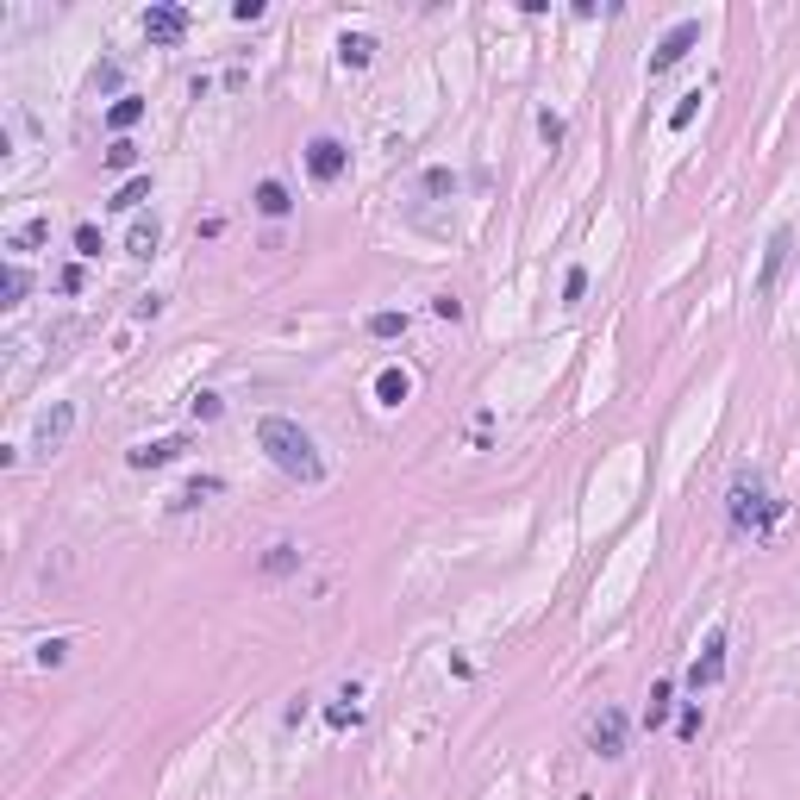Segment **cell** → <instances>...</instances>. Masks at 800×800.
Listing matches in <instances>:
<instances>
[{
    "label": "cell",
    "mask_w": 800,
    "mask_h": 800,
    "mask_svg": "<svg viewBox=\"0 0 800 800\" xmlns=\"http://www.w3.org/2000/svg\"><path fill=\"white\" fill-rule=\"evenodd\" d=\"M63 657H69V644H63V638H50V644H38V663H44V669H57V663H63Z\"/></svg>",
    "instance_id": "cell-28"
},
{
    "label": "cell",
    "mask_w": 800,
    "mask_h": 800,
    "mask_svg": "<svg viewBox=\"0 0 800 800\" xmlns=\"http://www.w3.org/2000/svg\"><path fill=\"white\" fill-rule=\"evenodd\" d=\"M588 751L594 757H626V713L619 707H600L588 719Z\"/></svg>",
    "instance_id": "cell-5"
},
{
    "label": "cell",
    "mask_w": 800,
    "mask_h": 800,
    "mask_svg": "<svg viewBox=\"0 0 800 800\" xmlns=\"http://www.w3.org/2000/svg\"><path fill=\"white\" fill-rule=\"evenodd\" d=\"M219 413H226L219 395H194V419H219Z\"/></svg>",
    "instance_id": "cell-29"
},
{
    "label": "cell",
    "mask_w": 800,
    "mask_h": 800,
    "mask_svg": "<svg viewBox=\"0 0 800 800\" xmlns=\"http://www.w3.org/2000/svg\"><path fill=\"white\" fill-rule=\"evenodd\" d=\"M69 438H76V400H50L38 413V425H31V450L38 457H57Z\"/></svg>",
    "instance_id": "cell-3"
},
{
    "label": "cell",
    "mask_w": 800,
    "mask_h": 800,
    "mask_svg": "<svg viewBox=\"0 0 800 800\" xmlns=\"http://www.w3.org/2000/svg\"><path fill=\"white\" fill-rule=\"evenodd\" d=\"M406 395H413L406 369H382V376H376V400H382V406H400Z\"/></svg>",
    "instance_id": "cell-17"
},
{
    "label": "cell",
    "mask_w": 800,
    "mask_h": 800,
    "mask_svg": "<svg viewBox=\"0 0 800 800\" xmlns=\"http://www.w3.org/2000/svg\"><path fill=\"white\" fill-rule=\"evenodd\" d=\"M725 520H732V532H751V538L769 532V526L782 520V494L769 488V476L738 469V476H732V488H725Z\"/></svg>",
    "instance_id": "cell-2"
},
{
    "label": "cell",
    "mask_w": 800,
    "mask_h": 800,
    "mask_svg": "<svg viewBox=\"0 0 800 800\" xmlns=\"http://www.w3.org/2000/svg\"><path fill=\"white\" fill-rule=\"evenodd\" d=\"M232 19H244V25H251V19H263V0H238V6H232Z\"/></svg>",
    "instance_id": "cell-30"
},
{
    "label": "cell",
    "mask_w": 800,
    "mask_h": 800,
    "mask_svg": "<svg viewBox=\"0 0 800 800\" xmlns=\"http://www.w3.org/2000/svg\"><path fill=\"white\" fill-rule=\"evenodd\" d=\"M307 169H313V182H338V175L351 169V150H344L338 138H313V144H307Z\"/></svg>",
    "instance_id": "cell-8"
},
{
    "label": "cell",
    "mask_w": 800,
    "mask_h": 800,
    "mask_svg": "<svg viewBox=\"0 0 800 800\" xmlns=\"http://www.w3.org/2000/svg\"><path fill=\"white\" fill-rule=\"evenodd\" d=\"M325 719H332V725H338V732H344V725H357V719H363V707H357V694H338V700H332V713H325Z\"/></svg>",
    "instance_id": "cell-22"
},
{
    "label": "cell",
    "mask_w": 800,
    "mask_h": 800,
    "mask_svg": "<svg viewBox=\"0 0 800 800\" xmlns=\"http://www.w3.org/2000/svg\"><path fill=\"white\" fill-rule=\"evenodd\" d=\"M788 251H795V232L782 226V232L769 238V257H763V275H757V294H776V281H782V263H788Z\"/></svg>",
    "instance_id": "cell-10"
},
{
    "label": "cell",
    "mask_w": 800,
    "mask_h": 800,
    "mask_svg": "<svg viewBox=\"0 0 800 800\" xmlns=\"http://www.w3.org/2000/svg\"><path fill=\"white\" fill-rule=\"evenodd\" d=\"M406 325H413L406 313H369V338H400Z\"/></svg>",
    "instance_id": "cell-21"
},
{
    "label": "cell",
    "mask_w": 800,
    "mask_h": 800,
    "mask_svg": "<svg viewBox=\"0 0 800 800\" xmlns=\"http://www.w3.org/2000/svg\"><path fill=\"white\" fill-rule=\"evenodd\" d=\"M257 444H263V457L288 476V482H307V488L325 482V457H319V444H313L307 425H294V419H281V413H263V419H257Z\"/></svg>",
    "instance_id": "cell-1"
},
{
    "label": "cell",
    "mask_w": 800,
    "mask_h": 800,
    "mask_svg": "<svg viewBox=\"0 0 800 800\" xmlns=\"http://www.w3.org/2000/svg\"><path fill=\"white\" fill-rule=\"evenodd\" d=\"M719 675H725V632H707L700 657L688 663V688H694V694H700V688H719Z\"/></svg>",
    "instance_id": "cell-7"
},
{
    "label": "cell",
    "mask_w": 800,
    "mask_h": 800,
    "mask_svg": "<svg viewBox=\"0 0 800 800\" xmlns=\"http://www.w3.org/2000/svg\"><path fill=\"white\" fill-rule=\"evenodd\" d=\"M182 450H188V438H156V444H138V450H126V463H132V469H169Z\"/></svg>",
    "instance_id": "cell-9"
},
{
    "label": "cell",
    "mask_w": 800,
    "mask_h": 800,
    "mask_svg": "<svg viewBox=\"0 0 800 800\" xmlns=\"http://www.w3.org/2000/svg\"><path fill=\"white\" fill-rule=\"evenodd\" d=\"M25 294H31V275H25L19 263H6L0 269V307H19Z\"/></svg>",
    "instance_id": "cell-16"
},
{
    "label": "cell",
    "mask_w": 800,
    "mask_h": 800,
    "mask_svg": "<svg viewBox=\"0 0 800 800\" xmlns=\"http://www.w3.org/2000/svg\"><path fill=\"white\" fill-rule=\"evenodd\" d=\"M44 238H50V219H25V226L6 238V251H13V257H25V251H38Z\"/></svg>",
    "instance_id": "cell-14"
},
{
    "label": "cell",
    "mask_w": 800,
    "mask_h": 800,
    "mask_svg": "<svg viewBox=\"0 0 800 800\" xmlns=\"http://www.w3.org/2000/svg\"><path fill=\"white\" fill-rule=\"evenodd\" d=\"M288 207H294V200H288L281 182H257V213H263V219H281Z\"/></svg>",
    "instance_id": "cell-18"
},
{
    "label": "cell",
    "mask_w": 800,
    "mask_h": 800,
    "mask_svg": "<svg viewBox=\"0 0 800 800\" xmlns=\"http://www.w3.org/2000/svg\"><path fill=\"white\" fill-rule=\"evenodd\" d=\"M300 563H307V550H300V544H269V550H263V575H294Z\"/></svg>",
    "instance_id": "cell-11"
},
{
    "label": "cell",
    "mask_w": 800,
    "mask_h": 800,
    "mask_svg": "<svg viewBox=\"0 0 800 800\" xmlns=\"http://www.w3.org/2000/svg\"><path fill=\"white\" fill-rule=\"evenodd\" d=\"M425 194H457V175L450 169H425Z\"/></svg>",
    "instance_id": "cell-27"
},
{
    "label": "cell",
    "mask_w": 800,
    "mask_h": 800,
    "mask_svg": "<svg viewBox=\"0 0 800 800\" xmlns=\"http://www.w3.org/2000/svg\"><path fill=\"white\" fill-rule=\"evenodd\" d=\"M669 707H675V694H669V681H657V688H651V707H644V725H651V732L669 719Z\"/></svg>",
    "instance_id": "cell-20"
},
{
    "label": "cell",
    "mask_w": 800,
    "mask_h": 800,
    "mask_svg": "<svg viewBox=\"0 0 800 800\" xmlns=\"http://www.w3.org/2000/svg\"><path fill=\"white\" fill-rule=\"evenodd\" d=\"M188 25H194L188 6H144V38H150V44H182Z\"/></svg>",
    "instance_id": "cell-6"
},
{
    "label": "cell",
    "mask_w": 800,
    "mask_h": 800,
    "mask_svg": "<svg viewBox=\"0 0 800 800\" xmlns=\"http://www.w3.org/2000/svg\"><path fill=\"white\" fill-rule=\"evenodd\" d=\"M681 738H700V707H681Z\"/></svg>",
    "instance_id": "cell-32"
},
{
    "label": "cell",
    "mask_w": 800,
    "mask_h": 800,
    "mask_svg": "<svg viewBox=\"0 0 800 800\" xmlns=\"http://www.w3.org/2000/svg\"><path fill=\"white\" fill-rule=\"evenodd\" d=\"M582 288H588V269H569V281H563V294H569V300H582Z\"/></svg>",
    "instance_id": "cell-31"
},
{
    "label": "cell",
    "mask_w": 800,
    "mask_h": 800,
    "mask_svg": "<svg viewBox=\"0 0 800 800\" xmlns=\"http://www.w3.org/2000/svg\"><path fill=\"white\" fill-rule=\"evenodd\" d=\"M138 163V144L132 138H113V144H107V169H132Z\"/></svg>",
    "instance_id": "cell-25"
},
{
    "label": "cell",
    "mask_w": 800,
    "mask_h": 800,
    "mask_svg": "<svg viewBox=\"0 0 800 800\" xmlns=\"http://www.w3.org/2000/svg\"><path fill=\"white\" fill-rule=\"evenodd\" d=\"M138 120H144V101H138V94H120V101L107 107V126H113V132H120V138L132 132Z\"/></svg>",
    "instance_id": "cell-12"
},
{
    "label": "cell",
    "mask_w": 800,
    "mask_h": 800,
    "mask_svg": "<svg viewBox=\"0 0 800 800\" xmlns=\"http://www.w3.org/2000/svg\"><path fill=\"white\" fill-rule=\"evenodd\" d=\"M156 238H163V232H156V219H138V226H132V257H150V251H156Z\"/></svg>",
    "instance_id": "cell-23"
},
{
    "label": "cell",
    "mask_w": 800,
    "mask_h": 800,
    "mask_svg": "<svg viewBox=\"0 0 800 800\" xmlns=\"http://www.w3.org/2000/svg\"><path fill=\"white\" fill-rule=\"evenodd\" d=\"M338 57H344V69H363V63L376 57V38H369V31H344V44H338Z\"/></svg>",
    "instance_id": "cell-13"
},
{
    "label": "cell",
    "mask_w": 800,
    "mask_h": 800,
    "mask_svg": "<svg viewBox=\"0 0 800 800\" xmlns=\"http://www.w3.org/2000/svg\"><path fill=\"white\" fill-rule=\"evenodd\" d=\"M694 113H700V94H681V107H675V113H669V126H675V132H681V126H694Z\"/></svg>",
    "instance_id": "cell-26"
},
{
    "label": "cell",
    "mask_w": 800,
    "mask_h": 800,
    "mask_svg": "<svg viewBox=\"0 0 800 800\" xmlns=\"http://www.w3.org/2000/svg\"><path fill=\"white\" fill-rule=\"evenodd\" d=\"M694 44H700V19H675V25L663 31V44L651 50V76H663V69H675V63H681V57H688Z\"/></svg>",
    "instance_id": "cell-4"
},
{
    "label": "cell",
    "mask_w": 800,
    "mask_h": 800,
    "mask_svg": "<svg viewBox=\"0 0 800 800\" xmlns=\"http://www.w3.org/2000/svg\"><path fill=\"white\" fill-rule=\"evenodd\" d=\"M213 494H226V482H219V476H194V482L175 494V507H207Z\"/></svg>",
    "instance_id": "cell-15"
},
{
    "label": "cell",
    "mask_w": 800,
    "mask_h": 800,
    "mask_svg": "<svg viewBox=\"0 0 800 800\" xmlns=\"http://www.w3.org/2000/svg\"><path fill=\"white\" fill-rule=\"evenodd\" d=\"M101 251H107V244H101V226H76V257H88V263H94Z\"/></svg>",
    "instance_id": "cell-24"
},
{
    "label": "cell",
    "mask_w": 800,
    "mask_h": 800,
    "mask_svg": "<svg viewBox=\"0 0 800 800\" xmlns=\"http://www.w3.org/2000/svg\"><path fill=\"white\" fill-rule=\"evenodd\" d=\"M138 200H150V175H132V182H126V188H120L107 207H113V213H132Z\"/></svg>",
    "instance_id": "cell-19"
}]
</instances>
